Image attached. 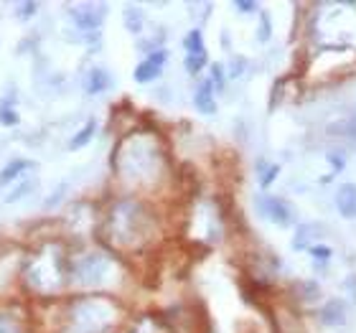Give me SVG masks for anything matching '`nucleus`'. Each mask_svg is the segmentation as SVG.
I'll list each match as a JSON object with an SVG mask.
<instances>
[{"instance_id": "16", "label": "nucleus", "mask_w": 356, "mask_h": 333, "mask_svg": "<svg viewBox=\"0 0 356 333\" xmlns=\"http://www.w3.org/2000/svg\"><path fill=\"white\" fill-rule=\"evenodd\" d=\"M326 161H328V165H331V170H334V173H341L343 165H346V161H343V153H339V150H328Z\"/></svg>"}, {"instance_id": "5", "label": "nucleus", "mask_w": 356, "mask_h": 333, "mask_svg": "<svg viewBox=\"0 0 356 333\" xmlns=\"http://www.w3.org/2000/svg\"><path fill=\"white\" fill-rule=\"evenodd\" d=\"M193 107H196L201 115H214V112H216L214 84H211V79H204V82L196 87V95H193Z\"/></svg>"}, {"instance_id": "11", "label": "nucleus", "mask_w": 356, "mask_h": 333, "mask_svg": "<svg viewBox=\"0 0 356 333\" xmlns=\"http://www.w3.org/2000/svg\"><path fill=\"white\" fill-rule=\"evenodd\" d=\"M184 49L186 54H207V46H204V36H201L199 29H191L184 36Z\"/></svg>"}, {"instance_id": "21", "label": "nucleus", "mask_w": 356, "mask_h": 333, "mask_svg": "<svg viewBox=\"0 0 356 333\" xmlns=\"http://www.w3.org/2000/svg\"><path fill=\"white\" fill-rule=\"evenodd\" d=\"M245 67H247L245 59H239V56H234V59H232V67H229V76H232V79L242 74V69H245Z\"/></svg>"}, {"instance_id": "10", "label": "nucleus", "mask_w": 356, "mask_h": 333, "mask_svg": "<svg viewBox=\"0 0 356 333\" xmlns=\"http://www.w3.org/2000/svg\"><path fill=\"white\" fill-rule=\"evenodd\" d=\"M95 133H97V122H95V120H89L87 125H84L82 130L72 138V143H69V150H79V148H84V145H89V140L95 138Z\"/></svg>"}, {"instance_id": "12", "label": "nucleus", "mask_w": 356, "mask_h": 333, "mask_svg": "<svg viewBox=\"0 0 356 333\" xmlns=\"http://www.w3.org/2000/svg\"><path fill=\"white\" fill-rule=\"evenodd\" d=\"M33 188H36V181H33V178H23L21 184L13 188V191H8L6 204H13V201H18V199H26V196H29Z\"/></svg>"}, {"instance_id": "20", "label": "nucleus", "mask_w": 356, "mask_h": 333, "mask_svg": "<svg viewBox=\"0 0 356 333\" xmlns=\"http://www.w3.org/2000/svg\"><path fill=\"white\" fill-rule=\"evenodd\" d=\"M15 10H18V15H21L23 21H29L31 15L38 10V6H36V3H21V6H15Z\"/></svg>"}, {"instance_id": "15", "label": "nucleus", "mask_w": 356, "mask_h": 333, "mask_svg": "<svg viewBox=\"0 0 356 333\" xmlns=\"http://www.w3.org/2000/svg\"><path fill=\"white\" fill-rule=\"evenodd\" d=\"M125 26L130 33H140L143 31V13L138 8H127L125 10Z\"/></svg>"}, {"instance_id": "1", "label": "nucleus", "mask_w": 356, "mask_h": 333, "mask_svg": "<svg viewBox=\"0 0 356 333\" xmlns=\"http://www.w3.org/2000/svg\"><path fill=\"white\" fill-rule=\"evenodd\" d=\"M69 15H72V23H74L79 31H89V33H95L104 21V6H92V3L72 6L69 8Z\"/></svg>"}, {"instance_id": "22", "label": "nucleus", "mask_w": 356, "mask_h": 333, "mask_svg": "<svg viewBox=\"0 0 356 333\" xmlns=\"http://www.w3.org/2000/svg\"><path fill=\"white\" fill-rule=\"evenodd\" d=\"M343 135L351 138V143H356V117L346 120V127H343Z\"/></svg>"}, {"instance_id": "4", "label": "nucleus", "mask_w": 356, "mask_h": 333, "mask_svg": "<svg viewBox=\"0 0 356 333\" xmlns=\"http://www.w3.org/2000/svg\"><path fill=\"white\" fill-rule=\"evenodd\" d=\"M107 267H110L107 259L92 254V257H87L84 262L76 265V275H79V280L82 282H99L102 280V275L107 273Z\"/></svg>"}, {"instance_id": "23", "label": "nucleus", "mask_w": 356, "mask_h": 333, "mask_svg": "<svg viewBox=\"0 0 356 333\" xmlns=\"http://www.w3.org/2000/svg\"><path fill=\"white\" fill-rule=\"evenodd\" d=\"M234 8L242 10V13H254V10H257V3H234Z\"/></svg>"}, {"instance_id": "14", "label": "nucleus", "mask_w": 356, "mask_h": 333, "mask_svg": "<svg viewBox=\"0 0 356 333\" xmlns=\"http://www.w3.org/2000/svg\"><path fill=\"white\" fill-rule=\"evenodd\" d=\"M207 54H186V59H184V64H186V72L188 74H199L201 69L207 67Z\"/></svg>"}, {"instance_id": "7", "label": "nucleus", "mask_w": 356, "mask_h": 333, "mask_svg": "<svg viewBox=\"0 0 356 333\" xmlns=\"http://www.w3.org/2000/svg\"><path fill=\"white\" fill-rule=\"evenodd\" d=\"M110 87H112V74L107 72V69L95 67L92 72H89V76H87L89 95H102V92H107Z\"/></svg>"}, {"instance_id": "3", "label": "nucleus", "mask_w": 356, "mask_h": 333, "mask_svg": "<svg viewBox=\"0 0 356 333\" xmlns=\"http://www.w3.org/2000/svg\"><path fill=\"white\" fill-rule=\"evenodd\" d=\"M257 209H260V214L265 219L275 222L277 227H288L290 219H293L290 206L282 199H277V196H262V199H257Z\"/></svg>"}, {"instance_id": "24", "label": "nucleus", "mask_w": 356, "mask_h": 333, "mask_svg": "<svg viewBox=\"0 0 356 333\" xmlns=\"http://www.w3.org/2000/svg\"><path fill=\"white\" fill-rule=\"evenodd\" d=\"M138 333H140V331H138Z\"/></svg>"}, {"instance_id": "19", "label": "nucleus", "mask_w": 356, "mask_h": 333, "mask_svg": "<svg viewBox=\"0 0 356 333\" xmlns=\"http://www.w3.org/2000/svg\"><path fill=\"white\" fill-rule=\"evenodd\" d=\"M0 122H3V125H15V122H18L15 110H10L8 104H3V107H0Z\"/></svg>"}, {"instance_id": "13", "label": "nucleus", "mask_w": 356, "mask_h": 333, "mask_svg": "<svg viewBox=\"0 0 356 333\" xmlns=\"http://www.w3.org/2000/svg\"><path fill=\"white\" fill-rule=\"evenodd\" d=\"M277 165H273V163H265V161H260L257 163V176H260V186L262 188H267V186L273 184L275 178H277Z\"/></svg>"}, {"instance_id": "6", "label": "nucleus", "mask_w": 356, "mask_h": 333, "mask_svg": "<svg viewBox=\"0 0 356 333\" xmlns=\"http://www.w3.org/2000/svg\"><path fill=\"white\" fill-rule=\"evenodd\" d=\"M336 209L343 219H356V184H343L336 193Z\"/></svg>"}, {"instance_id": "2", "label": "nucleus", "mask_w": 356, "mask_h": 333, "mask_svg": "<svg viewBox=\"0 0 356 333\" xmlns=\"http://www.w3.org/2000/svg\"><path fill=\"white\" fill-rule=\"evenodd\" d=\"M165 61H168V51H165V49L150 51L148 56L135 67V82L148 84V82H153V79H158L161 72H163V67H165Z\"/></svg>"}, {"instance_id": "17", "label": "nucleus", "mask_w": 356, "mask_h": 333, "mask_svg": "<svg viewBox=\"0 0 356 333\" xmlns=\"http://www.w3.org/2000/svg\"><path fill=\"white\" fill-rule=\"evenodd\" d=\"M224 82H227L224 79V67L222 64H214L211 67V84H214V89H224Z\"/></svg>"}, {"instance_id": "18", "label": "nucleus", "mask_w": 356, "mask_h": 333, "mask_svg": "<svg viewBox=\"0 0 356 333\" xmlns=\"http://www.w3.org/2000/svg\"><path fill=\"white\" fill-rule=\"evenodd\" d=\"M270 33H273V29H270V18H267V15H260V29H257V38H260L262 44H265V41H270Z\"/></svg>"}, {"instance_id": "8", "label": "nucleus", "mask_w": 356, "mask_h": 333, "mask_svg": "<svg viewBox=\"0 0 356 333\" xmlns=\"http://www.w3.org/2000/svg\"><path fill=\"white\" fill-rule=\"evenodd\" d=\"M321 320L326 326H343L346 323V305L341 300H328L321 311Z\"/></svg>"}, {"instance_id": "9", "label": "nucleus", "mask_w": 356, "mask_h": 333, "mask_svg": "<svg viewBox=\"0 0 356 333\" xmlns=\"http://www.w3.org/2000/svg\"><path fill=\"white\" fill-rule=\"evenodd\" d=\"M31 168H33V163H31V161H26V158L10 161L6 168L0 170V186H8V184H13V181H21L23 173H26V170H31Z\"/></svg>"}]
</instances>
